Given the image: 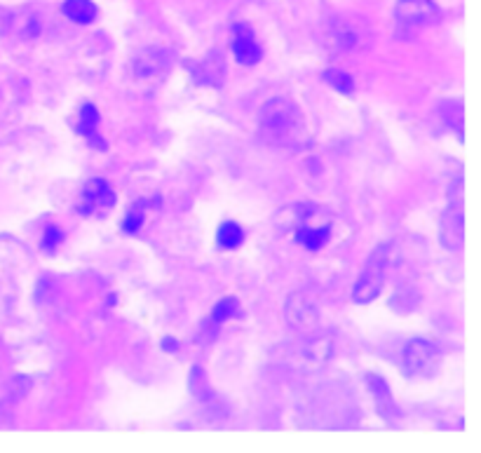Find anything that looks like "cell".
Wrapping results in <instances>:
<instances>
[{
    "label": "cell",
    "instance_id": "obj_13",
    "mask_svg": "<svg viewBox=\"0 0 481 453\" xmlns=\"http://www.w3.org/2000/svg\"><path fill=\"white\" fill-rule=\"evenodd\" d=\"M96 127H99V111H96L94 103H85L80 108V120H78V134L85 136L92 146H96L99 151H106V143L99 139L96 134Z\"/></svg>",
    "mask_w": 481,
    "mask_h": 453
},
{
    "label": "cell",
    "instance_id": "obj_11",
    "mask_svg": "<svg viewBox=\"0 0 481 453\" xmlns=\"http://www.w3.org/2000/svg\"><path fill=\"white\" fill-rule=\"evenodd\" d=\"M170 66V56L160 50H146L139 54V59L134 63V71L139 78H155L160 73H165Z\"/></svg>",
    "mask_w": 481,
    "mask_h": 453
},
{
    "label": "cell",
    "instance_id": "obj_1",
    "mask_svg": "<svg viewBox=\"0 0 481 453\" xmlns=\"http://www.w3.org/2000/svg\"><path fill=\"white\" fill-rule=\"evenodd\" d=\"M259 134L270 146H291L303 134L299 103L289 96H272L259 111Z\"/></svg>",
    "mask_w": 481,
    "mask_h": 453
},
{
    "label": "cell",
    "instance_id": "obj_14",
    "mask_svg": "<svg viewBox=\"0 0 481 453\" xmlns=\"http://www.w3.org/2000/svg\"><path fill=\"white\" fill-rule=\"evenodd\" d=\"M61 12L73 24H80V26L92 24L96 19V14H99V10H96V5L92 0H63Z\"/></svg>",
    "mask_w": 481,
    "mask_h": 453
},
{
    "label": "cell",
    "instance_id": "obj_17",
    "mask_svg": "<svg viewBox=\"0 0 481 453\" xmlns=\"http://www.w3.org/2000/svg\"><path fill=\"white\" fill-rule=\"evenodd\" d=\"M244 242V230L242 225L235 221H223L216 230V245L221 249H237Z\"/></svg>",
    "mask_w": 481,
    "mask_h": 453
},
{
    "label": "cell",
    "instance_id": "obj_19",
    "mask_svg": "<svg viewBox=\"0 0 481 453\" xmlns=\"http://www.w3.org/2000/svg\"><path fill=\"white\" fill-rule=\"evenodd\" d=\"M324 80L333 87L336 92H341V94H352V92H355V80H352V76H350V73H346V71L329 68V71H324Z\"/></svg>",
    "mask_w": 481,
    "mask_h": 453
},
{
    "label": "cell",
    "instance_id": "obj_20",
    "mask_svg": "<svg viewBox=\"0 0 481 453\" xmlns=\"http://www.w3.org/2000/svg\"><path fill=\"white\" fill-rule=\"evenodd\" d=\"M237 312H239V305H237L235 298H230V296L223 298V301L216 303V308L212 310V325L214 327H221L223 322L230 320V317H235Z\"/></svg>",
    "mask_w": 481,
    "mask_h": 453
},
{
    "label": "cell",
    "instance_id": "obj_2",
    "mask_svg": "<svg viewBox=\"0 0 481 453\" xmlns=\"http://www.w3.org/2000/svg\"><path fill=\"white\" fill-rule=\"evenodd\" d=\"M392 252H395L392 242H381V245L368 254L364 268L359 273L355 287H352V301L364 305L381 296V291L385 287V278H388L390 261H392Z\"/></svg>",
    "mask_w": 481,
    "mask_h": 453
},
{
    "label": "cell",
    "instance_id": "obj_21",
    "mask_svg": "<svg viewBox=\"0 0 481 453\" xmlns=\"http://www.w3.org/2000/svg\"><path fill=\"white\" fill-rule=\"evenodd\" d=\"M63 240V230L59 225H47L45 228V235H43V249L45 252H54Z\"/></svg>",
    "mask_w": 481,
    "mask_h": 453
},
{
    "label": "cell",
    "instance_id": "obj_16",
    "mask_svg": "<svg viewBox=\"0 0 481 453\" xmlns=\"http://www.w3.org/2000/svg\"><path fill=\"white\" fill-rule=\"evenodd\" d=\"M439 116H442V123L451 129V132L458 134V139L465 136V108L460 101H444L442 103V111H439Z\"/></svg>",
    "mask_w": 481,
    "mask_h": 453
},
{
    "label": "cell",
    "instance_id": "obj_12",
    "mask_svg": "<svg viewBox=\"0 0 481 453\" xmlns=\"http://www.w3.org/2000/svg\"><path fill=\"white\" fill-rule=\"evenodd\" d=\"M366 385H368V390L373 392V399H376V404H378V409H381V416L383 418H392V416H399L397 414V407H395V402H392V392H390V385L383 381L381 376H376V374H368L366 376Z\"/></svg>",
    "mask_w": 481,
    "mask_h": 453
},
{
    "label": "cell",
    "instance_id": "obj_3",
    "mask_svg": "<svg viewBox=\"0 0 481 453\" xmlns=\"http://www.w3.org/2000/svg\"><path fill=\"white\" fill-rule=\"evenodd\" d=\"M296 245L303 247L306 252H319L331 235V218H326L324 212L317 205L301 202L296 205Z\"/></svg>",
    "mask_w": 481,
    "mask_h": 453
},
{
    "label": "cell",
    "instance_id": "obj_15",
    "mask_svg": "<svg viewBox=\"0 0 481 453\" xmlns=\"http://www.w3.org/2000/svg\"><path fill=\"white\" fill-rule=\"evenodd\" d=\"M190 390H192V397H195L197 404H202V407H210L212 404L214 409L219 407V399H216V395L212 392L210 383H207L205 371L200 367L192 369V374H190Z\"/></svg>",
    "mask_w": 481,
    "mask_h": 453
},
{
    "label": "cell",
    "instance_id": "obj_7",
    "mask_svg": "<svg viewBox=\"0 0 481 453\" xmlns=\"http://www.w3.org/2000/svg\"><path fill=\"white\" fill-rule=\"evenodd\" d=\"M115 190L113 185H110L106 179H99V176H94V179H90L83 190H80V202H78V212L83 216H108L110 212H113L115 207Z\"/></svg>",
    "mask_w": 481,
    "mask_h": 453
},
{
    "label": "cell",
    "instance_id": "obj_10",
    "mask_svg": "<svg viewBox=\"0 0 481 453\" xmlns=\"http://www.w3.org/2000/svg\"><path fill=\"white\" fill-rule=\"evenodd\" d=\"M190 78L195 85L202 87H221L223 80H226V61H223L221 54L210 52L205 59L195 61L190 66Z\"/></svg>",
    "mask_w": 481,
    "mask_h": 453
},
{
    "label": "cell",
    "instance_id": "obj_6",
    "mask_svg": "<svg viewBox=\"0 0 481 453\" xmlns=\"http://www.w3.org/2000/svg\"><path fill=\"white\" fill-rule=\"evenodd\" d=\"M395 21L399 34L411 36L413 31L439 21V7L435 0H399L395 7Z\"/></svg>",
    "mask_w": 481,
    "mask_h": 453
},
{
    "label": "cell",
    "instance_id": "obj_5",
    "mask_svg": "<svg viewBox=\"0 0 481 453\" xmlns=\"http://www.w3.org/2000/svg\"><path fill=\"white\" fill-rule=\"evenodd\" d=\"M442 364V350L428 338H411L402 352L404 374L411 378H432Z\"/></svg>",
    "mask_w": 481,
    "mask_h": 453
},
{
    "label": "cell",
    "instance_id": "obj_8",
    "mask_svg": "<svg viewBox=\"0 0 481 453\" xmlns=\"http://www.w3.org/2000/svg\"><path fill=\"white\" fill-rule=\"evenodd\" d=\"M284 320L294 331L301 334H312L319 327V308L308 294L294 291L284 301Z\"/></svg>",
    "mask_w": 481,
    "mask_h": 453
},
{
    "label": "cell",
    "instance_id": "obj_4",
    "mask_svg": "<svg viewBox=\"0 0 481 453\" xmlns=\"http://www.w3.org/2000/svg\"><path fill=\"white\" fill-rule=\"evenodd\" d=\"M439 242L448 252L458 254L465 247V212H462V179L458 176L448 190V207L439 223Z\"/></svg>",
    "mask_w": 481,
    "mask_h": 453
},
{
    "label": "cell",
    "instance_id": "obj_18",
    "mask_svg": "<svg viewBox=\"0 0 481 453\" xmlns=\"http://www.w3.org/2000/svg\"><path fill=\"white\" fill-rule=\"evenodd\" d=\"M143 221H146V202H134L130 207V212H127L123 218V233L134 235V233H139Z\"/></svg>",
    "mask_w": 481,
    "mask_h": 453
},
{
    "label": "cell",
    "instance_id": "obj_9",
    "mask_svg": "<svg viewBox=\"0 0 481 453\" xmlns=\"http://www.w3.org/2000/svg\"><path fill=\"white\" fill-rule=\"evenodd\" d=\"M230 50H232V56H235V61L242 63V66H254L263 56L261 45L256 43L254 31L247 26V24H235V26H232Z\"/></svg>",
    "mask_w": 481,
    "mask_h": 453
}]
</instances>
